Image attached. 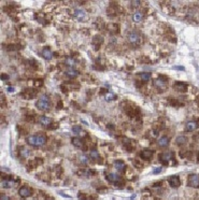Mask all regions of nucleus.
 I'll list each match as a JSON object with an SVG mask.
<instances>
[{
	"label": "nucleus",
	"mask_w": 199,
	"mask_h": 200,
	"mask_svg": "<svg viewBox=\"0 0 199 200\" xmlns=\"http://www.w3.org/2000/svg\"><path fill=\"white\" fill-rule=\"evenodd\" d=\"M45 141H46V138L45 136L43 134H36V136H29L27 138V143L31 145V146H36V147H39L44 145Z\"/></svg>",
	"instance_id": "f257e3e1"
},
{
	"label": "nucleus",
	"mask_w": 199,
	"mask_h": 200,
	"mask_svg": "<svg viewBox=\"0 0 199 200\" xmlns=\"http://www.w3.org/2000/svg\"><path fill=\"white\" fill-rule=\"evenodd\" d=\"M36 107L39 109L40 111H48L50 108V99L48 96H42L40 97L37 102H36Z\"/></svg>",
	"instance_id": "f03ea898"
},
{
	"label": "nucleus",
	"mask_w": 199,
	"mask_h": 200,
	"mask_svg": "<svg viewBox=\"0 0 199 200\" xmlns=\"http://www.w3.org/2000/svg\"><path fill=\"white\" fill-rule=\"evenodd\" d=\"M127 40H128V42L130 44L137 45L140 43L141 38L139 36V33L136 32V31H129L128 33H127Z\"/></svg>",
	"instance_id": "7ed1b4c3"
},
{
	"label": "nucleus",
	"mask_w": 199,
	"mask_h": 200,
	"mask_svg": "<svg viewBox=\"0 0 199 200\" xmlns=\"http://www.w3.org/2000/svg\"><path fill=\"white\" fill-rule=\"evenodd\" d=\"M73 15H74V17L80 21V22H84L86 21V18H87V14L85 12L84 10L82 9H75L73 11Z\"/></svg>",
	"instance_id": "20e7f679"
},
{
	"label": "nucleus",
	"mask_w": 199,
	"mask_h": 200,
	"mask_svg": "<svg viewBox=\"0 0 199 200\" xmlns=\"http://www.w3.org/2000/svg\"><path fill=\"white\" fill-rule=\"evenodd\" d=\"M188 185L194 188H199V175L192 174L188 177Z\"/></svg>",
	"instance_id": "39448f33"
},
{
	"label": "nucleus",
	"mask_w": 199,
	"mask_h": 200,
	"mask_svg": "<svg viewBox=\"0 0 199 200\" xmlns=\"http://www.w3.org/2000/svg\"><path fill=\"white\" fill-rule=\"evenodd\" d=\"M160 160H161V163H164V164H167L169 160H171L173 158V153L172 152H164V153H161L160 154Z\"/></svg>",
	"instance_id": "423d86ee"
},
{
	"label": "nucleus",
	"mask_w": 199,
	"mask_h": 200,
	"mask_svg": "<svg viewBox=\"0 0 199 200\" xmlns=\"http://www.w3.org/2000/svg\"><path fill=\"white\" fill-rule=\"evenodd\" d=\"M168 182L170 184V186L174 187V188H177V187L180 186V184H181V181H180V178L178 177V175H172V177H170L168 179Z\"/></svg>",
	"instance_id": "0eeeda50"
},
{
	"label": "nucleus",
	"mask_w": 199,
	"mask_h": 200,
	"mask_svg": "<svg viewBox=\"0 0 199 200\" xmlns=\"http://www.w3.org/2000/svg\"><path fill=\"white\" fill-rule=\"evenodd\" d=\"M18 194H19V196L23 197V198H27V197L31 196V189L27 186H22L18 189Z\"/></svg>",
	"instance_id": "6e6552de"
},
{
	"label": "nucleus",
	"mask_w": 199,
	"mask_h": 200,
	"mask_svg": "<svg viewBox=\"0 0 199 200\" xmlns=\"http://www.w3.org/2000/svg\"><path fill=\"white\" fill-rule=\"evenodd\" d=\"M197 127H198V124H197L196 122H194V120H190V122H187V123H186L185 130L187 132H192V131L196 130Z\"/></svg>",
	"instance_id": "1a4fd4ad"
},
{
	"label": "nucleus",
	"mask_w": 199,
	"mask_h": 200,
	"mask_svg": "<svg viewBox=\"0 0 199 200\" xmlns=\"http://www.w3.org/2000/svg\"><path fill=\"white\" fill-rule=\"evenodd\" d=\"M153 154L154 153L152 150H142L141 153H140V157L142 159H150V158H152Z\"/></svg>",
	"instance_id": "9d476101"
},
{
	"label": "nucleus",
	"mask_w": 199,
	"mask_h": 200,
	"mask_svg": "<svg viewBox=\"0 0 199 200\" xmlns=\"http://www.w3.org/2000/svg\"><path fill=\"white\" fill-rule=\"evenodd\" d=\"M169 143H170V141H169V138L168 137H161V138H159L158 139V141H157V144H158L160 147H167L169 145Z\"/></svg>",
	"instance_id": "9b49d317"
},
{
	"label": "nucleus",
	"mask_w": 199,
	"mask_h": 200,
	"mask_svg": "<svg viewBox=\"0 0 199 200\" xmlns=\"http://www.w3.org/2000/svg\"><path fill=\"white\" fill-rule=\"evenodd\" d=\"M107 180L111 183H119L121 181V178H119L117 174L114 173H108L107 174Z\"/></svg>",
	"instance_id": "f8f14e48"
},
{
	"label": "nucleus",
	"mask_w": 199,
	"mask_h": 200,
	"mask_svg": "<svg viewBox=\"0 0 199 200\" xmlns=\"http://www.w3.org/2000/svg\"><path fill=\"white\" fill-rule=\"evenodd\" d=\"M42 57L44 58V59H46V60H51V59L53 58V53H52V51L50 49H48V47L43 49V51H42Z\"/></svg>",
	"instance_id": "ddd939ff"
},
{
	"label": "nucleus",
	"mask_w": 199,
	"mask_h": 200,
	"mask_svg": "<svg viewBox=\"0 0 199 200\" xmlns=\"http://www.w3.org/2000/svg\"><path fill=\"white\" fill-rule=\"evenodd\" d=\"M78 74H79L78 70H75V69H73V68H68V69L66 70V76H68V78H70V79H74V78H76Z\"/></svg>",
	"instance_id": "4468645a"
},
{
	"label": "nucleus",
	"mask_w": 199,
	"mask_h": 200,
	"mask_svg": "<svg viewBox=\"0 0 199 200\" xmlns=\"http://www.w3.org/2000/svg\"><path fill=\"white\" fill-rule=\"evenodd\" d=\"M39 123L41 125H43V126H49L50 124H52V120L50 118V117H48V116H44V115H42V116H40V118H39Z\"/></svg>",
	"instance_id": "2eb2a0df"
},
{
	"label": "nucleus",
	"mask_w": 199,
	"mask_h": 200,
	"mask_svg": "<svg viewBox=\"0 0 199 200\" xmlns=\"http://www.w3.org/2000/svg\"><path fill=\"white\" fill-rule=\"evenodd\" d=\"M13 185L14 181H12V180H7V179L1 180V187H3V188H11Z\"/></svg>",
	"instance_id": "dca6fc26"
},
{
	"label": "nucleus",
	"mask_w": 199,
	"mask_h": 200,
	"mask_svg": "<svg viewBox=\"0 0 199 200\" xmlns=\"http://www.w3.org/2000/svg\"><path fill=\"white\" fill-rule=\"evenodd\" d=\"M114 167L115 169L119 171V172H122V171H124L125 170V164L122 161V160H114Z\"/></svg>",
	"instance_id": "f3484780"
},
{
	"label": "nucleus",
	"mask_w": 199,
	"mask_h": 200,
	"mask_svg": "<svg viewBox=\"0 0 199 200\" xmlns=\"http://www.w3.org/2000/svg\"><path fill=\"white\" fill-rule=\"evenodd\" d=\"M174 88L177 89L178 92H186L187 85L185 83H182V82H177V83H174Z\"/></svg>",
	"instance_id": "a211bd4d"
},
{
	"label": "nucleus",
	"mask_w": 199,
	"mask_h": 200,
	"mask_svg": "<svg viewBox=\"0 0 199 200\" xmlns=\"http://www.w3.org/2000/svg\"><path fill=\"white\" fill-rule=\"evenodd\" d=\"M154 85L158 89H165L166 88V82L165 80H160V79H155Z\"/></svg>",
	"instance_id": "6ab92c4d"
},
{
	"label": "nucleus",
	"mask_w": 199,
	"mask_h": 200,
	"mask_svg": "<svg viewBox=\"0 0 199 200\" xmlns=\"http://www.w3.org/2000/svg\"><path fill=\"white\" fill-rule=\"evenodd\" d=\"M72 132L74 133V134H76V136H81V134L84 133V131H83V129L81 128L79 125H75V126L72 127Z\"/></svg>",
	"instance_id": "aec40b11"
},
{
	"label": "nucleus",
	"mask_w": 199,
	"mask_h": 200,
	"mask_svg": "<svg viewBox=\"0 0 199 200\" xmlns=\"http://www.w3.org/2000/svg\"><path fill=\"white\" fill-rule=\"evenodd\" d=\"M186 140H187V139H186L185 136H179V137L176 139L178 145H184L186 143Z\"/></svg>",
	"instance_id": "412c9836"
},
{
	"label": "nucleus",
	"mask_w": 199,
	"mask_h": 200,
	"mask_svg": "<svg viewBox=\"0 0 199 200\" xmlns=\"http://www.w3.org/2000/svg\"><path fill=\"white\" fill-rule=\"evenodd\" d=\"M72 144L74 145L75 147H82L83 146V142L80 138H73L72 139Z\"/></svg>",
	"instance_id": "4be33fe9"
},
{
	"label": "nucleus",
	"mask_w": 199,
	"mask_h": 200,
	"mask_svg": "<svg viewBox=\"0 0 199 200\" xmlns=\"http://www.w3.org/2000/svg\"><path fill=\"white\" fill-rule=\"evenodd\" d=\"M140 78L143 82H146L151 79V73L150 72H142V73H140Z\"/></svg>",
	"instance_id": "5701e85b"
},
{
	"label": "nucleus",
	"mask_w": 199,
	"mask_h": 200,
	"mask_svg": "<svg viewBox=\"0 0 199 200\" xmlns=\"http://www.w3.org/2000/svg\"><path fill=\"white\" fill-rule=\"evenodd\" d=\"M142 18H143V14L141 13V12H136V13L133 14V21L135 22H141L142 21Z\"/></svg>",
	"instance_id": "b1692460"
},
{
	"label": "nucleus",
	"mask_w": 199,
	"mask_h": 200,
	"mask_svg": "<svg viewBox=\"0 0 199 200\" xmlns=\"http://www.w3.org/2000/svg\"><path fill=\"white\" fill-rule=\"evenodd\" d=\"M65 64H66L67 66H69V68H72V67L74 66L75 60L72 57H68V58H66V60H65Z\"/></svg>",
	"instance_id": "393cba45"
},
{
	"label": "nucleus",
	"mask_w": 199,
	"mask_h": 200,
	"mask_svg": "<svg viewBox=\"0 0 199 200\" xmlns=\"http://www.w3.org/2000/svg\"><path fill=\"white\" fill-rule=\"evenodd\" d=\"M19 155L22 156L23 158H27L28 155H29V151L27 150L26 147H22V150L19 151Z\"/></svg>",
	"instance_id": "a878e982"
},
{
	"label": "nucleus",
	"mask_w": 199,
	"mask_h": 200,
	"mask_svg": "<svg viewBox=\"0 0 199 200\" xmlns=\"http://www.w3.org/2000/svg\"><path fill=\"white\" fill-rule=\"evenodd\" d=\"M115 97H116V96H115L113 93H108V94H106V96H105V99H106L107 101H111V100H114Z\"/></svg>",
	"instance_id": "bb28decb"
},
{
	"label": "nucleus",
	"mask_w": 199,
	"mask_h": 200,
	"mask_svg": "<svg viewBox=\"0 0 199 200\" xmlns=\"http://www.w3.org/2000/svg\"><path fill=\"white\" fill-rule=\"evenodd\" d=\"M89 155H90V157H92V158L96 159V158H98V157H99V153H98V151H96V150H92V151H90V153H89Z\"/></svg>",
	"instance_id": "cd10ccee"
},
{
	"label": "nucleus",
	"mask_w": 199,
	"mask_h": 200,
	"mask_svg": "<svg viewBox=\"0 0 199 200\" xmlns=\"http://www.w3.org/2000/svg\"><path fill=\"white\" fill-rule=\"evenodd\" d=\"M80 161L83 163V164H87V163H88V158H87V156L81 155L80 156Z\"/></svg>",
	"instance_id": "c85d7f7f"
},
{
	"label": "nucleus",
	"mask_w": 199,
	"mask_h": 200,
	"mask_svg": "<svg viewBox=\"0 0 199 200\" xmlns=\"http://www.w3.org/2000/svg\"><path fill=\"white\" fill-rule=\"evenodd\" d=\"M1 200H10V197L7 195H1Z\"/></svg>",
	"instance_id": "c756f323"
},
{
	"label": "nucleus",
	"mask_w": 199,
	"mask_h": 200,
	"mask_svg": "<svg viewBox=\"0 0 199 200\" xmlns=\"http://www.w3.org/2000/svg\"><path fill=\"white\" fill-rule=\"evenodd\" d=\"M160 171H161V168L159 167V168H156V169L153 170V173H159Z\"/></svg>",
	"instance_id": "7c9ffc66"
},
{
	"label": "nucleus",
	"mask_w": 199,
	"mask_h": 200,
	"mask_svg": "<svg viewBox=\"0 0 199 200\" xmlns=\"http://www.w3.org/2000/svg\"><path fill=\"white\" fill-rule=\"evenodd\" d=\"M78 197H79L80 199H82V200H84V199H85V196L83 195L82 193H81V194H79V195H78Z\"/></svg>",
	"instance_id": "2f4dec72"
},
{
	"label": "nucleus",
	"mask_w": 199,
	"mask_h": 200,
	"mask_svg": "<svg viewBox=\"0 0 199 200\" xmlns=\"http://www.w3.org/2000/svg\"><path fill=\"white\" fill-rule=\"evenodd\" d=\"M1 79H2V80H8L9 76H7V74H2V76H1Z\"/></svg>",
	"instance_id": "473e14b6"
},
{
	"label": "nucleus",
	"mask_w": 199,
	"mask_h": 200,
	"mask_svg": "<svg viewBox=\"0 0 199 200\" xmlns=\"http://www.w3.org/2000/svg\"><path fill=\"white\" fill-rule=\"evenodd\" d=\"M13 90H14V88H13V87H8V92H9V93H10V92H11V93H12V92H13Z\"/></svg>",
	"instance_id": "72a5a7b5"
},
{
	"label": "nucleus",
	"mask_w": 199,
	"mask_h": 200,
	"mask_svg": "<svg viewBox=\"0 0 199 200\" xmlns=\"http://www.w3.org/2000/svg\"><path fill=\"white\" fill-rule=\"evenodd\" d=\"M131 3H133V5H138L139 3H140V2H139V1H133Z\"/></svg>",
	"instance_id": "f704fd0d"
}]
</instances>
